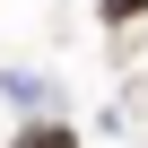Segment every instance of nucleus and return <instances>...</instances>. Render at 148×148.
Instances as JSON below:
<instances>
[{"instance_id":"obj_1","label":"nucleus","mask_w":148,"mask_h":148,"mask_svg":"<svg viewBox=\"0 0 148 148\" xmlns=\"http://www.w3.org/2000/svg\"><path fill=\"white\" fill-rule=\"evenodd\" d=\"M18 148H79L70 131H52V122H35V131H18Z\"/></svg>"},{"instance_id":"obj_2","label":"nucleus","mask_w":148,"mask_h":148,"mask_svg":"<svg viewBox=\"0 0 148 148\" xmlns=\"http://www.w3.org/2000/svg\"><path fill=\"white\" fill-rule=\"evenodd\" d=\"M131 9H148V0H105V18H131Z\"/></svg>"}]
</instances>
